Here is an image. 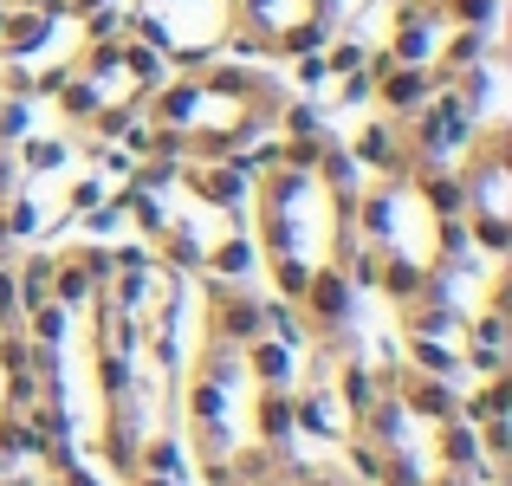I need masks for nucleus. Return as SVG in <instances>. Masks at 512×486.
Here are the masks:
<instances>
[{
    "instance_id": "f257e3e1",
    "label": "nucleus",
    "mask_w": 512,
    "mask_h": 486,
    "mask_svg": "<svg viewBox=\"0 0 512 486\" xmlns=\"http://www.w3.org/2000/svg\"><path fill=\"white\" fill-rule=\"evenodd\" d=\"M214 266H221V273H247V266H253V247H247V240H227V247L214 253Z\"/></svg>"
},
{
    "instance_id": "7ed1b4c3",
    "label": "nucleus",
    "mask_w": 512,
    "mask_h": 486,
    "mask_svg": "<svg viewBox=\"0 0 512 486\" xmlns=\"http://www.w3.org/2000/svg\"><path fill=\"white\" fill-rule=\"evenodd\" d=\"M13 312H20V299H13V279H7V273H0V324H7Z\"/></svg>"
},
{
    "instance_id": "f03ea898",
    "label": "nucleus",
    "mask_w": 512,
    "mask_h": 486,
    "mask_svg": "<svg viewBox=\"0 0 512 486\" xmlns=\"http://www.w3.org/2000/svg\"><path fill=\"white\" fill-rule=\"evenodd\" d=\"M65 150L59 143H26V162H33V169H52V162H59Z\"/></svg>"
}]
</instances>
